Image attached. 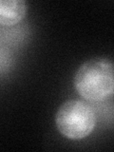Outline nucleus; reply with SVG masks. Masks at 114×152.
Masks as SVG:
<instances>
[{
	"instance_id": "nucleus-2",
	"label": "nucleus",
	"mask_w": 114,
	"mask_h": 152,
	"mask_svg": "<svg viewBox=\"0 0 114 152\" xmlns=\"http://www.w3.org/2000/svg\"><path fill=\"white\" fill-rule=\"evenodd\" d=\"M55 123L62 135L70 140H82L91 133L96 125V115L88 103L69 100L61 104Z\"/></svg>"
},
{
	"instance_id": "nucleus-3",
	"label": "nucleus",
	"mask_w": 114,
	"mask_h": 152,
	"mask_svg": "<svg viewBox=\"0 0 114 152\" xmlns=\"http://www.w3.org/2000/svg\"><path fill=\"white\" fill-rule=\"evenodd\" d=\"M27 3L24 0H0V25L14 26L25 17Z\"/></svg>"
},
{
	"instance_id": "nucleus-1",
	"label": "nucleus",
	"mask_w": 114,
	"mask_h": 152,
	"mask_svg": "<svg viewBox=\"0 0 114 152\" xmlns=\"http://www.w3.org/2000/svg\"><path fill=\"white\" fill-rule=\"evenodd\" d=\"M74 88L81 97L89 102L104 101L114 91L112 62L104 58L85 62L75 73Z\"/></svg>"
}]
</instances>
